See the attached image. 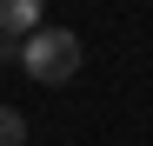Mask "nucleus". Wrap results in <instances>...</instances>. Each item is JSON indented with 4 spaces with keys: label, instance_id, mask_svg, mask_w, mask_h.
I'll list each match as a JSON object with an SVG mask.
<instances>
[{
    "label": "nucleus",
    "instance_id": "f257e3e1",
    "mask_svg": "<svg viewBox=\"0 0 153 146\" xmlns=\"http://www.w3.org/2000/svg\"><path fill=\"white\" fill-rule=\"evenodd\" d=\"M20 73L40 86H67L80 73V33L73 27H40L27 46H20Z\"/></svg>",
    "mask_w": 153,
    "mask_h": 146
},
{
    "label": "nucleus",
    "instance_id": "f03ea898",
    "mask_svg": "<svg viewBox=\"0 0 153 146\" xmlns=\"http://www.w3.org/2000/svg\"><path fill=\"white\" fill-rule=\"evenodd\" d=\"M40 27H47V20H40V7H33V0H0V33H7V40H20V46H27Z\"/></svg>",
    "mask_w": 153,
    "mask_h": 146
},
{
    "label": "nucleus",
    "instance_id": "7ed1b4c3",
    "mask_svg": "<svg viewBox=\"0 0 153 146\" xmlns=\"http://www.w3.org/2000/svg\"><path fill=\"white\" fill-rule=\"evenodd\" d=\"M0 146H27V119L13 106H0Z\"/></svg>",
    "mask_w": 153,
    "mask_h": 146
},
{
    "label": "nucleus",
    "instance_id": "20e7f679",
    "mask_svg": "<svg viewBox=\"0 0 153 146\" xmlns=\"http://www.w3.org/2000/svg\"><path fill=\"white\" fill-rule=\"evenodd\" d=\"M0 60H20V40H7V33H0Z\"/></svg>",
    "mask_w": 153,
    "mask_h": 146
}]
</instances>
